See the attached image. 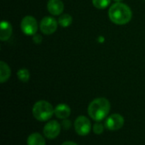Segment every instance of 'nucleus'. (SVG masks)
<instances>
[{
	"label": "nucleus",
	"instance_id": "nucleus-1",
	"mask_svg": "<svg viewBox=\"0 0 145 145\" xmlns=\"http://www.w3.org/2000/svg\"><path fill=\"white\" fill-rule=\"evenodd\" d=\"M108 14L110 21L117 25H125L133 17V12L130 7L121 2H116L111 5Z\"/></svg>",
	"mask_w": 145,
	"mask_h": 145
},
{
	"label": "nucleus",
	"instance_id": "nucleus-2",
	"mask_svg": "<svg viewBox=\"0 0 145 145\" xmlns=\"http://www.w3.org/2000/svg\"><path fill=\"white\" fill-rule=\"evenodd\" d=\"M110 110V103L105 97H99L93 100L88 108L89 116L95 121H103Z\"/></svg>",
	"mask_w": 145,
	"mask_h": 145
},
{
	"label": "nucleus",
	"instance_id": "nucleus-3",
	"mask_svg": "<svg viewBox=\"0 0 145 145\" xmlns=\"http://www.w3.org/2000/svg\"><path fill=\"white\" fill-rule=\"evenodd\" d=\"M54 109L52 104L47 101L41 100L37 102L32 108V115L39 121H46L54 115Z\"/></svg>",
	"mask_w": 145,
	"mask_h": 145
},
{
	"label": "nucleus",
	"instance_id": "nucleus-4",
	"mask_svg": "<svg viewBox=\"0 0 145 145\" xmlns=\"http://www.w3.org/2000/svg\"><path fill=\"white\" fill-rule=\"evenodd\" d=\"M20 28L25 35H35L38 29L37 21L33 16L26 15L20 22Z\"/></svg>",
	"mask_w": 145,
	"mask_h": 145
},
{
	"label": "nucleus",
	"instance_id": "nucleus-5",
	"mask_svg": "<svg viewBox=\"0 0 145 145\" xmlns=\"http://www.w3.org/2000/svg\"><path fill=\"white\" fill-rule=\"evenodd\" d=\"M91 122L88 117L80 115L75 121V131L79 136H87L91 132Z\"/></svg>",
	"mask_w": 145,
	"mask_h": 145
},
{
	"label": "nucleus",
	"instance_id": "nucleus-6",
	"mask_svg": "<svg viewBox=\"0 0 145 145\" xmlns=\"http://www.w3.org/2000/svg\"><path fill=\"white\" fill-rule=\"evenodd\" d=\"M58 21L51 16H45L40 22V30L43 34H53L58 27Z\"/></svg>",
	"mask_w": 145,
	"mask_h": 145
},
{
	"label": "nucleus",
	"instance_id": "nucleus-7",
	"mask_svg": "<svg viewBox=\"0 0 145 145\" xmlns=\"http://www.w3.org/2000/svg\"><path fill=\"white\" fill-rule=\"evenodd\" d=\"M124 126V117L120 114H113L110 115L105 123V126L110 131H117Z\"/></svg>",
	"mask_w": 145,
	"mask_h": 145
},
{
	"label": "nucleus",
	"instance_id": "nucleus-8",
	"mask_svg": "<svg viewBox=\"0 0 145 145\" xmlns=\"http://www.w3.org/2000/svg\"><path fill=\"white\" fill-rule=\"evenodd\" d=\"M61 131L60 124L56 121H48L44 128H43V134L48 139H54L57 138Z\"/></svg>",
	"mask_w": 145,
	"mask_h": 145
},
{
	"label": "nucleus",
	"instance_id": "nucleus-9",
	"mask_svg": "<svg viewBox=\"0 0 145 145\" xmlns=\"http://www.w3.org/2000/svg\"><path fill=\"white\" fill-rule=\"evenodd\" d=\"M48 12L53 15H59L64 11V3L61 0H49L47 4Z\"/></svg>",
	"mask_w": 145,
	"mask_h": 145
},
{
	"label": "nucleus",
	"instance_id": "nucleus-10",
	"mask_svg": "<svg viewBox=\"0 0 145 145\" xmlns=\"http://www.w3.org/2000/svg\"><path fill=\"white\" fill-rule=\"evenodd\" d=\"M13 32L11 24L7 21H2L0 25V39L2 41L8 40Z\"/></svg>",
	"mask_w": 145,
	"mask_h": 145
},
{
	"label": "nucleus",
	"instance_id": "nucleus-11",
	"mask_svg": "<svg viewBox=\"0 0 145 145\" xmlns=\"http://www.w3.org/2000/svg\"><path fill=\"white\" fill-rule=\"evenodd\" d=\"M71 108L65 103L58 104L54 109V115L59 119H67L71 115Z\"/></svg>",
	"mask_w": 145,
	"mask_h": 145
},
{
	"label": "nucleus",
	"instance_id": "nucleus-12",
	"mask_svg": "<svg viewBox=\"0 0 145 145\" xmlns=\"http://www.w3.org/2000/svg\"><path fill=\"white\" fill-rule=\"evenodd\" d=\"M27 145H46L44 138L38 132H33L27 138Z\"/></svg>",
	"mask_w": 145,
	"mask_h": 145
},
{
	"label": "nucleus",
	"instance_id": "nucleus-13",
	"mask_svg": "<svg viewBox=\"0 0 145 145\" xmlns=\"http://www.w3.org/2000/svg\"><path fill=\"white\" fill-rule=\"evenodd\" d=\"M11 75V69L7 63L3 61L0 62V82L4 83L9 79Z\"/></svg>",
	"mask_w": 145,
	"mask_h": 145
},
{
	"label": "nucleus",
	"instance_id": "nucleus-14",
	"mask_svg": "<svg viewBox=\"0 0 145 145\" xmlns=\"http://www.w3.org/2000/svg\"><path fill=\"white\" fill-rule=\"evenodd\" d=\"M72 16L69 14H63L59 17V24L63 26V27H67L69 26H71V24L72 23Z\"/></svg>",
	"mask_w": 145,
	"mask_h": 145
},
{
	"label": "nucleus",
	"instance_id": "nucleus-15",
	"mask_svg": "<svg viewBox=\"0 0 145 145\" xmlns=\"http://www.w3.org/2000/svg\"><path fill=\"white\" fill-rule=\"evenodd\" d=\"M17 77L20 81L26 83L30 79V72L26 68H21L17 72Z\"/></svg>",
	"mask_w": 145,
	"mask_h": 145
},
{
	"label": "nucleus",
	"instance_id": "nucleus-16",
	"mask_svg": "<svg viewBox=\"0 0 145 145\" xmlns=\"http://www.w3.org/2000/svg\"><path fill=\"white\" fill-rule=\"evenodd\" d=\"M92 2L93 6L99 9H105L110 3V0H92Z\"/></svg>",
	"mask_w": 145,
	"mask_h": 145
},
{
	"label": "nucleus",
	"instance_id": "nucleus-17",
	"mask_svg": "<svg viewBox=\"0 0 145 145\" xmlns=\"http://www.w3.org/2000/svg\"><path fill=\"white\" fill-rule=\"evenodd\" d=\"M104 129H105V127H104L103 124H101L99 121H96V123L93 126V130L94 133H96L98 135L101 134L104 132Z\"/></svg>",
	"mask_w": 145,
	"mask_h": 145
},
{
	"label": "nucleus",
	"instance_id": "nucleus-18",
	"mask_svg": "<svg viewBox=\"0 0 145 145\" xmlns=\"http://www.w3.org/2000/svg\"><path fill=\"white\" fill-rule=\"evenodd\" d=\"M61 126H62V127H63L64 129L68 130V129H70L71 126V121H69V120H67V119H65V120L62 121Z\"/></svg>",
	"mask_w": 145,
	"mask_h": 145
},
{
	"label": "nucleus",
	"instance_id": "nucleus-19",
	"mask_svg": "<svg viewBox=\"0 0 145 145\" xmlns=\"http://www.w3.org/2000/svg\"><path fill=\"white\" fill-rule=\"evenodd\" d=\"M42 37H41V35H39V34H35V35H33V42H34V43H36V44H40V43L42 42Z\"/></svg>",
	"mask_w": 145,
	"mask_h": 145
},
{
	"label": "nucleus",
	"instance_id": "nucleus-20",
	"mask_svg": "<svg viewBox=\"0 0 145 145\" xmlns=\"http://www.w3.org/2000/svg\"><path fill=\"white\" fill-rule=\"evenodd\" d=\"M61 145H78L77 144L74 143V142H71V141H66V142H64Z\"/></svg>",
	"mask_w": 145,
	"mask_h": 145
},
{
	"label": "nucleus",
	"instance_id": "nucleus-21",
	"mask_svg": "<svg viewBox=\"0 0 145 145\" xmlns=\"http://www.w3.org/2000/svg\"><path fill=\"white\" fill-rule=\"evenodd\" d=\"M114 1H116V2H121V1H123V0H114Z\"/></svg>",
	"mask_w": 145,
	"mask_h": 145
},
{
	"label": "nucleus",
	"instance_id": "nucleus-22",
	"mask_svg": "<svg viewBox=\"0 0 145 145\" xmlns=\"http://www.w3.org/2000/svg\"><path fill=\"white\" fill-rule=\"evenodd\" d=\"M144 1H145V0H144Z\"/></svg>",
	"mask_w": 145,
	"mask_h": 145
}]
</instances>
